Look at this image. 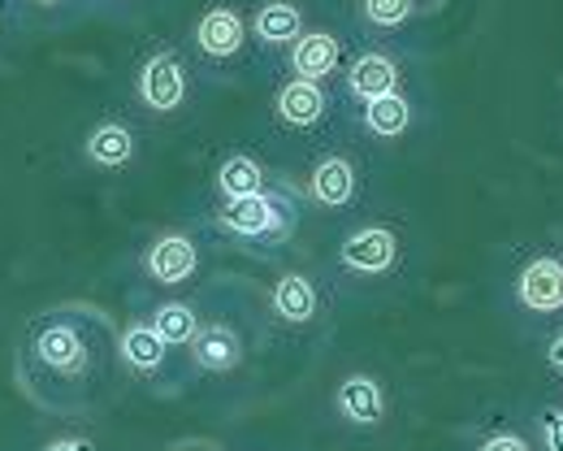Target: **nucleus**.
I'll use <instances>...</instances> for the list:
<instances>
[{
    "label": "nucleus",
    "instance_id": "obj_1",
    "mask_svg": "<svg viewBox=\"0 0 563 451\" xmlns=\"http://www.w3.org/2000/svg\"><path fill=\"white\" fill-rule=\"evenodd\" d=\"M187 96V66L174 53H156L147 57V66L140 70V100L152 113H174Z\"/></svg>",
    "mask_w": 563,
    "mask_h": 451
},
{
    "label": "nucleus",
    "instance_id": "obj_2",
    "mask_svg": "<svg viewBox=\"0 0 563 451\" xmlns=\"http://www.w3.org/2000/svg\"><path fill=\"white\" fill-rule=\"evenodd\" d=\"M516 300L529 312H563V261L560 256H533L516 278Z\"/></svg>",
    "mask_w": 563,
    "mask_h": 451
},
{
    "label": "nucleus",
    "instance_id": "obj_3",
    "mask_svg": "<svg viewBox=\"0 0 563 451\" xmlns=\"http://www.w3.org/2000/svg\"><path fill=\"white\" fill-rule=\"evenodd\" d=\"M395 261H399V239L386 226H364L343 243V265L355 274H386L395 270Z\"/></svg>",
    "mask_w": 563,
    "mask_h": 451
},
{
    "label": "nucleus",
    "instance_id": "obj_4",
    "mask_svg": "<svg viewBox=\"0 0 563 451\" xmlns=\"http://www.w3.org/2000/svg\"><path fill=\"white\" fill-rule=\"evenodd\" d=\"M243 40H247V26H243V18L230 9V4H217L209 9L200 22H196V44L217 57V62H225V57H234L239 48H243Z\"/></svg>",
    "mask_w": 563,
    "mask_h": 451
},
{
    "label": "nucleus",
    "instance_id": "obj_5",
    "mask_svg": "<svg viewBox=\"0 0 563 451\" xmlns=\"http://www.w3.org/2000/svg\"><path fill=\"white\" fill-rule=\"evenodd\" d=\"M196 265H200V256L187 234H161L147 248V274L156 283H187L196 274Z\"/></svg>",
    "mask_w": 563,
    "mask_h": 451
},
{
    "label": "nucleus",
    "instance_id": "obj_6",
    "mask_svg": "<svg viewBox=\"0 0 563 451\" xmlns=\"http://www.w3.org/2000/svg\"><path fill=\"white\" fill-rule=\"evenodd\" d=\"M339 57H343V48H339V40H334L330 31H308V35H299L295 48H290L295 75L308 78V82H321V78L334 75V70H339Z\"/></svg>",
    "mask_w": 563,
    "mask_h": 451
},
{
    "label": "nucleus",
    "instance_id": "obj_7",
    "mask_svg": "<svg viewBox=\"0 0 563 451\" xmlns=\"http://www.w3.org/2000/svg\"><path fill=\"white\" fill-rule=\"evenodd\" d=\"M334 404H339V413H343L352 426H377L382 413H386V395H382V386L368 374L343 377L339 391H334Z\"/></svg>",
    "mask_w": 563,
    "mask_h": 451
},
{
    "label": "nucleus",
    "instance_id": "obj_8",
    "mask_svg": "<svg viewBox=\"0 0 563 451\" xmlns=\"http://www.w3.org/2000/svg\"><path fill=\"white\" fill-rule=\"evenodd\" d=\"M308 187L321 209H347L355 200V165L347 156H325V161H317Z\"/></svg>",
    "mask_w": 563,
    "mask_h": 451
},
{
    "label": "nucleus",
    "instance_id": "obj_9",
    "mask_svg": "<svg viewBox=\"0 0 563 451\" xmlns=\"http://www.w3.org/2000/svg\"><path fill=\"white\" fill-rule=\"evenodd\" d=\"M325 109H330V100H325L321 82L295 78V82H286V87L278 91V118L286 122V127L308 131V127H317V122L325 118Z\"/></svg>",
    "mask_w": 563,
    "mask_h": 451
},
{
    "label": "nucleus",
    "instance_id": "obj_10",
    "mask_svg": "<svg viewBox=\"0 0 563 451\" xmlns=\"http://www.w3.org/2000/svg\"><path fill=\"white\" fill-rule=\"evenodd\" d=\"M221 226L234 230V234H269L278 226V205L274 196L256 191V196H239V200H225L221 205Z\"/></svg>",
    "mask_w": 563,
    "mask_h": 451
},
{
    "label": "nucleus",
    "instance_id": "obj_11",
    "mask_svg": "<svg viewBox=\"0 0 563 451\" xmlns=\"http://www.w3.org/2000/svg\"><path fill=\"white\" fill-rule=\"evenodd\" d=\"M395 82H399V66H395L390 57H382V53H364V57H355L352 75H347V87H352V96H360V100L390 96Z\"/></svg>",
    "mask_w": 563,
    "mask_h": 451
},
{
    "label": "nucleus",
    "instance_id": "obj_12",
    "mask_svg": "<svg viewBox=\"0 0 563 451\" xmlns=\"http://www.w3.org/2000/svg\"><path fill=\"white\" fill-rule=\"evenodd\" d=\"M252 31H256L265 44H295V40L303 35V18H299V9H295L290 0H269V4L256 9Z\"/></svg>",
    "mask_w": 563,
    "mask_h": 451
},
{
    "label": "nucleus",
    "instance_id": "obj_13",
    "mask_svg": "<svg viewBox=\"0 0 563 451\" xmlns=\"http://www.w3.org/2000/svg\"><path fill=\"white\" fill-rule=\"evenodd\" d=\"M165 348H169V343H165V339L156 334V326H147V321H135V326L122 330V361H126L131 370H140V374L161 370Z\"/></svg>",
    "mask_w": 563,
    "mask_h": 451
},
{
    "label": "nucleus",
    "instance_id": "obj_14",
    "mask_svg": "<svg viewBox=\"0 0 563 451\" xmlns=\"http://www.w3.org/2000/svg\"><path fill=\"white\" fill-rule=\"evenodd\" d=\"M87 156L96 165H104V169H122L135 156V135L126 127H118V122H104V127H96L87 135Z\"/></svg>",
    "mask_w": 563,
    "mask_h": 451
},
{
    "label": "nucleus",
    "instance_id": "obj_15",
    "mask_svg": "<svg viewBox=\"0 0 563 451\" xmlns=\"http://www.w3.org/2000/svg\"><path fill=\"white\" fill-rule=\"evenodd\" d=\"M364 127H368L373 135H382V140H399V135L412 127V105H408L399 91L377 96V100H368V109H364Z\"/></svg>",
    "mask_w": 563,
    "mask_h": 451
},
{
    "label": "nucleus",
    "instance_id": "obj_16",
    "mask_svg": "<svg viewBox=\"0 0 563 451\" xmlns=\"http://www.w3.org/2000/svg\"><path fill=\"white\" fill-rule=\"evenodd\" d=\"M274 312H278L282 321H290V326L308 321V317L317 312V292H312V283H308L303 274H282L278 287H274Z\"/></svg>",
    "mask_w": 563,
    "mask_h": 451
},
{
    "label": "nucleus",
    "instance_id": "obj_17",
    "mask_svg": "<svg viewBox=\"0 0 563 451\" xmlns=\"http://www.w3.org/2000/svg\"><path fill=\"white\" fill-rule=\"evenodd\" d=\"M40 361H44V365H53V370H62V374L82 370V361H87L82 339L74 334L70 326H48V330L40 334Z\"/></svg>",
    "mask_w": 563,
    "mask_h": 451
},
{
    "label": "nucleus",
    "instance_id": "obj_18",
    "mask_svg": "<svg viewBox=\"0 0 563 451\" xmlns=\"http://www.w3.org/2000/svg\"><path fill=\"white\" fill-rule=\"evenodd\" d=\"M191 352H196V365L221 374V370H230V365L239 361V339H234V330H225V326H209V330L196 334Z\"/></svg>",
    "mask_w": 563,
    "mask_h": 451
},
{
    "label": "nucleus",
    "instance_id": "obj_19",
    "mask_svg": "<svg viewBox=\"0 0 563 451\" xmlns=\"http://www.w3.org/2000/svg\"><path fill=\"white\" fill-rule=\"evenodd\" d=\"M217 187L225 191V200L256 196V191H265V169L252 156H225L217 169Z\"/></svg>",
    "mask_w": 563,
    "mask_h": 451
},
{
    "label": "nucleus",
    "instance_id": "obj_20",
    "mask_svg": "<svg viewBox=\"0 0 563 451\" xmlns=\"http://www.w3.org/2000/svg\"><path fill=\"white\" fill-rule=\"evenodd\" d=\"M152 326H156V334L169 343V348H183V343H196V334H200V321H196V308H187V304L169 300L156 308V317H152Z\"/></svg>",
    "mask_w": 563,
    "mask_h": 451
},
{
    "label": "nucleus",
    "instance_id": "obj_21",
    "mask_svg": "<svg viewBox=\"0 0 563 451\" xmlns=\"http://www.w3.org/2000/svg\"><path fill=\"white\" fill-rule=\"evenodd\" d=\"M408 13H412V0H364V18L373 26H386V31L408 22Z\"/></svg>",
    "mask_w": 563,
    "mask_h": 451
},
{
    "label": "nucleus",
    "instance_id": "obj_22",
    "mask_svg": "<svg viewBox=\"0 0 563 451\" xmlns=\"http://www.w3.org/2000/svg\"><path fill=\"white\" fill-rule=\"evenodd\" d=\"M538 430H542V448L563 451V408L560 404H547V408L538 413Z\"/></svg>",
    "mask_w": 563,
    "mask_h": 451
},
{
    "label": "nucleus",
    "instance_id": "obj_23",
    "mask_svg": "<svg viewBox=\"0 0 563 451\" xmlns=\"http://www.w3.org/2000/svg\"><path fill=\"white\" fill-rule=\"evenodd\" d=\"M477 451H529V439H520V435H494Z\"/></svg>",
    "mask_w": 563,
    "mask_h": 451
},
{
    "label": "nucleus",
    "instance_id": "obj_24",
    "mask_svg": "<svg viewBox=\"0 0 563 451\" xmlns=\"http://www.w3.org/2000/svg\"><path fill=\"white\" fill-rule=\"evenodd\" d=\"M547 365H551V370L563 377V330L555 334V339H551V343H547Z\"/></svg>",
    "mask_w": 563,
    "mask_h": 451
},
{
    "label": "nucleus",
    "instance_id": "obj_25",
    "mask_svg": "<svg viewBox=\"0 0 563 451\" xmlns=\"http://www.w3.org/2000/svg\"><path fill=\"white\" fill-rule=\"evenodd\" d=\"M44 451H96L87 439H57V443H48Z\"/></svg>",
    "mask_w": 563,
    "mask_h": 451
},
{
    "label": "nucleus",
    "instance_id": "obj_26",
    "mask_svg": "<svg viewBox=\"0 0 563 451\" xmlns=\"http://www.w3.org/2000/svg\"><path fill=\"white\" fill-rule=\"evenodd\" d=\"M44 4H48V0H44Z\"/></svg>",
    "mask_w": 563,
    "mask_h": 451
}]
</instances>
